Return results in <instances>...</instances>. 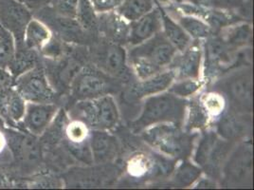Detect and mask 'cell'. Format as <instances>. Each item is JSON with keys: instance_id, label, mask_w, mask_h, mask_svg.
I'll use <instances>...</instances> for the list:
<instances>
[{"instance_id": "obj_1", "label": "cell", "mask_w": 254, "mask_h": 190, "mask_svg": "<svg viewBox=\"0 0 254 190\" xmlns=\"http://www.w3.org/2000/svg\"><path fill=\"white\" fill-rule=\"evenodd\" d=\"M177 53L161 31L145 42L130 47L127 61L135 77L143 80L167 70Z\"/></svg>"}, {"instance_id": "obj_2", "label": "cell", "mask_w": 254, "mask_h": 190, "mask_svg": "<svg viewBox=\"0 0 254 190\" xmlns=\"http://www.w3.org/2000/svg\"><path fill=\"white\" fill-rule=\"evenodd\" d=\"M188 100L173 95L168 91L152 95L143 101L140 113L130 123L133 133H140L145 128L162 123L183 127Z\"/></svg>"}, {"instance_id": "obj_3", "label": "cell", "mask_w": 254, "mask_h": 190, "mask_svg": "<svg viewBox=\"0 0 254 190\" xmlns=\"http://www.w3.org/2000/svg\"><path fill=\"white\" fill-rule=\"evenodd\" d=\"M141 139L149 147L160 154L174 160H184L190 157L197 132H188L175 124L162 123L145 128Z\"/></svg>"}, {"instance_id": "obj_4", "label": "cell", "mask_w": 254, "mask_h": 190, "mask_svg": "<svg viewBox=\"0 0 254 190\" xmlns=\"http://www.w3.org/2000/svg\"><path fill=\"white\" fill-rule=\"evenodd\" d=\"M223 95L229 109L252 113L254 106V76L252 66L233 69L216 80L212 88Z\"/></svg>"}, {"instance_id": "obj_5", "label": "cell", "mask_w": 254, "mask_h": 190, "mask_svg": "<svg viewBox=\"0 0 254 190\" xmlns=\"http://www.w3.org/2000/svg\"><path fill=\"white\" fill-rule=\"evenodd\" d=\"M71 116L82 121L90 130H113L121 120L120 109L113 95L76 101Z\"/></svg>"}, {"instance_id": "obj_6", "label": "cell", "mask_w": 254, "mask_h": 190, "mask_svg": "<svg viewBox=\"0 0 254 190\" xmlns=\"http://www.w3.org/2000/svg\"><path fill=\"white\" fill-rule=\"evenodd\" d=\"M125 84L104 73L92 64L80 69L70 83V96L75 101L94 99L119 94Z\"/></svg>"}, {"instance_id": "obj_7", "label": "cell", "mask_w": 254, "mask_h": 190, "mask_svg": "<svg viewBox=\"0 0 254 190\" xmlns=\"http://www.w3.org/2000/svg\"><path fill=\"white\" fill-rule=\"evenodd\" d=\"M236 143L219 137L215 130H205L198 138L193 160L209 178L221 179L222 169Z\"/></svg>"}, {"instance_id": "obj_8", "label": "cell", "mask_w": 254, "mask_h": 190, "mask_svg": "<svg viewBox=\"0 0 254 190\" xmlns=\"http://www.w3.org/2000/svg\"><path fill=\"white\" fill-rule=\"evenodd\" d=\"M91 64L104 73L129 84L135 76L127 61V52L123 45L100 38L91 45L88 52Z\"/></svg>"}, {"instance_id": "obj_9", "label": "cell", "mask_w": 254, "mask_h": 190, "mask_svg": "<svg viewBox=\"0 0 254 190\" xmlns=\"http://www.w3.org/2000/svg\"><path fill=\"white\" fill-rule=\"evenodd\" d=\"M254 151L252 143L242 141L233 148L221 173V185L227 188L253 186Z\"/></svg>"}, {"instance_id": "obj_10", "label": "cell", "mask_w": 254, "mask_h": 190, "mask_svg": "<svg viewBox=\"0 0 254 190\" xmlns=\"http://www.w3.org/2000/svg\"><path fill=\"white\" fill-rule=\"evenodd\" d=\"M13 89L27 103H54L56 97L45 71L38 67L16 77Z\"/></svg>"}, {"instance_id": "obj_11", "label": "cell", "mask_w": 254, "mask_h": 190, "mask_svg": "<svg viewBox=\"0 0 254 190\" xmlns=\"http://www.w3.org/2000/svg\"><path fill=\"white\" fill-rule=\"evenodd\" d=\"M175 80V74L170 69L143 80H135L126 85L120 92L122 100L128 105L138 104L149 96L167 91Z\"/></svg>"}, {"instance_id": "obj_12", "label": "cell", "mask_w": 254, "mask_h": 190, "mask_svg": "<svg viewBox=\"0 0 254 190\" xmlns=\"http://www.w3.org/2000/svg\"><path fill=\"white\" fill-rule=\"evenodd\" d=\"M32 12L17 0H0V25L11 32L16 49L24 47V33Z\"/></svg>"}, {"instance_id": "obj_13", "label": "cell", "mask_w": 254, "mask_h": 190, "mask_svg": "<svg viewBox=\"0 0 254 190\" xmlns=\"http://www.w3.org/2000/svg\"><path fill=\"white\" fill-rule=\"evenodd\" d=\"M214 125L215 132L219 137L237 144L252 134V113H241L228 109L214 121Z\"/></svg>"}, {"instance_id": "obj_14", "label": "cell", "mask_w": 254, "mask_h": 190, "mask_svg": "<svg viewBox=\"0 0 254 190\" xmlns=\"http://www.w3.org/2000/svg\"><path fill=\"white\" fill-rule=\"evenodd\" d=\"M202 46L199 40H194L183 52L177 53L168 68L174 72L176 80L200 78L203 59Z\"/></svg>"}, {"instance_id": "obj_15", "label": "cell", "mask_w": 254, "mask_h": 190, "mask_svg": "<svg viewBox=\"0 0 254 190\" xmlns=\"http://www.w3.org/2000/svg\"><path fill=\"white\" fill-rule=\"evenodd\" d=\"M58 110V106L53 103H27L25 114L19 124L32 135L42 136Z\"/></svg>"}, {"instance_id": "obj_16", "label": "cell", "mask_w": 254, "mask_h": 190, "mask_svg": "<svg viewBox=\"0 0 254 190\" xmlns=\"http://www.w3.org/2000/svg\"><path fill=\"white\" fill-rule=\"evenodd\" d=\"M89 145L95 165L111 163L116 159L121 149L116 136L107 130L91 129L89 131Z\"/></svg>"}, {"instance_id": "obj_17", "label": "cell", "mask_w": 254, "mask_h": 190, "mask_svg": "<svg viewBox=\"0 0 254 190\" xmlns=\"http://www.w3.org/2000/svg\"><path fill=\"white\" fill-rule=\"evenodd\" d=\"M98 34L101 38L120 45H127L130 23L126 21L116 11L98 13Z\"/></svg>"}, {"instance_id": "obj_18", "label": "cell", "mask_w": 254, "mask_h": 190, "mask_svg": "<svg viewBox=\"0 0 254 190\" xmlns=\"http://www.w3.org/2000/svg\"><path fill=\"white\" fill-rule=\"evenodd\" d=\"M162 31V17L159 8L146 13L136 21L130 23L127 45L134 47L145 42L152 36Z\"/></svg>"}, {"instance_id": "obj_19", "label": "cell", "mask_w": 254, "mask_h": 190, "mask_svg": "<svg viewBox=\"0 0 254 190\" xmlns=\"http://www.w3.org/2000/svg\"><path fill=\"white\" fill-rule=\"evenodd\" d=\"M6 142L14 156L18 159L34 161L40 156L41 143L38 141L37 136L29 132L24 135L20 132L9 131Z\"/></svg>"}, {"instance_id": "obj_20", "label": "cell", "mask_w": 254, "mask_h": 190, "mask_svg": "<svg viewBox=\"0 0 254 190\" xmlns=\"http://www.w3.org/2000/svg\"><path fill=\"white\" fill-rule=\"evenodd\" d=\"M109 164L100 165V169L75 168L69 169L64 174V182L68 188H94L102 185L106 181L105 171L109 168Z\"/></svg>"}, {"instance_id": "obj_21", "label": "cell", "mask_w": 254, "mask_h": 190, "mask_svg": "<svg viewBox=\"0 0 254 190\" xmlns=\"http://www.w3.org/2000/svg\"><path fill=\"white\" fill-rule=\"evenodd\" d=\"M162 10L178 22L182 27V29L190 35L192 40L206 39L210 35L213 34L211 27L197 16L181 13L176 9V7H171Z\"/></svg>"}, {"instance_id": "obj_22", "label": "cell", "mask_w": 254, "mask_h": 190, "mask_svg": "<svg viewBox=\"0 0 254 190\" xmlns=\"http://www.w3.org/2000/svg\"><path fill=\"white\" fill-rule=\"evenodd\" d=\"M218 34L232 50L238 51L252 41L253 29L248 23L236 22L225 27Z\"/></svg>"}, {"instance_id": "obj_23", "label": "cell", "mask_w": 254, "mask_h": 190, "mask_svg": "<svg viewBox=\"0 0 254 190\" xmlns=\"http://www.w3.org/2000/svg\"><path fill=\"white\" fill-rule=\"evenodd\" d=\"M52 37L53 34L48 25L40 19L32 17L25 30L24 47L32 51H40Z\"/></svg>"}, {"instance_id": "obj_24", "label": "cell", "mask_w": 254, "mask_h": 190, "mask_svg": "<svg viewBox=\"0 0 254 190\" xmlns=\"http://www.w3.org/2000/svg\"><path fill=\"white\" fill-rule=\"evenodd\" d=\"M212 119L202 106L198 95L192 96L188 100L186 119L183 125L184 130L194 132L196 130H205L210 125Z\"/></svg>"}, {"instance_id": "obj_25", "label": "cell", "mask_w": 254, "mask_h": 190, "mask_svg": "<svg viewBox=\"0 0 254 190\" xmlns=\"http://www.w3.org/2000/svg\"><path fill=\"white\" fill-rule=\"evenodd\" d=\"M159 9L162 17V32L179 53L183 52L192 42V39L178 22L172 18L161 8Z\"/></svg>"}, {"instance_id": "obj_26", "label": "cell", "mask_w": 254, "mask_h": 190, "mask_svg": "<svg viewBox=\"0 0 254 190\" xmlns=\"http://www.w3.org/2000/svg\"><path fill=\"white\" fill-rule=\"evenodd\" d=\"M156 8L155 0H124L116 11L128 23L136 21Z\"/></svg>"}, {"instance_id": "obj_27", "label": "cell", "mask_w": 254, "mask_h": 190, "mask_svg": "<svg viewBox=\"0 0 254 190\" xmlns=\"http://www.w3.org/2000/svg\"><path fill=\"white\" fill-rule=\"evenodd\" d=\"M171 184L177 188H188L192 186L197 180L200 179L202 169L184 159L175 171Z\"/></svg>"}, {"instance_id": "obj_28", "label": "cell", "mask_w": 254, "mask_h": 190, "mask_svg": "<svg viewBox=\"0 0 254 190\" xmlns=\"http://www.w3.org/2000/svg\"><path fill=\"white\" fill-rule=\"evenodd\" d=\"M8 64V70L15 79L19 75L36 67V56L34 51L25 47L16 49L14 56Z\"/></svg>"}, {"instance_id": "obj_29", "label": "cell", "mask_w": 254, "mask_h": 190, "mask_svg": "<svg viewBox=\"0 0 254 190\" xmlns=\"http://www.w3.org/2000/svg\"><path fill=\"white\" fill-rule=\"evenodd\" d=\"M76 20L87 33H98V13L89 0H79Z\"/></svg>"}, {"instance_id": "obj_30", "label": "cell", "mask_w": 254, "mask_h": 190, "mask_svg": "<svg viewBox=\"0 0 254 190\" xmlns=\"http://www.w3.org/2000/svg\"><path fill=\"white\" fill-rule=\"evenodd\" d=\"M68 123V119L64 109L58 110L51 125L43 133L42 141L46 146H54L64 139L65 127Z\"/></svg>"}, {"instance_id": "obj_31", "label": "cell", "mask_w": 254, "mask_h": 190, "mask_svg": "<svg viewBox=\"0 0 254 190\" xmlns=\"http://www.w3.org/2000/svg\"><path fill=\"white\" fill-rule=\"evenodd\" d=\"M202 106L211 117L212 121H215L218 117L227 110V102L223 95L215 91L209 90L206 93L198 95Z\"/></svg>"}, {"instance_id": "obj_32", "label": "cell", "mask_w": 254, "mask_h": 190, "mask_svg": "<svg viewBox=\"0 0 254 190\" xmlns=\"http://www.w3.org/2000/svg\"><path fill=\"white\" fill-rule=\"evenodd\" d=\"M205 83V80L199 79H182L176 80L170 86L167 90L169 93L177 95L180 98L187 99L196 95Z\"/></svg>"}, {"instance_id": "obj_33", "label": "cell", "mask_w": 254, "mask_h": 190, "mask_svg": "<svg viewBox=\"0 0 254 190\" xmlns=\"http://www.w3.org/2000/svg\"><path fill=\"white\" fill-rule=\"evenodd\" d=\"M26 106H27V102L12 87L10 92L9 102H8L7 122L11 124H19L25 114Z\"/></svg>"}, {"instance_id": "obj_34", "label": "cell", "mask_w": 254, "mask_h": 190, "mask_svg": "<svg viewBox=\"0 0 254 190\" xmlns=\"http://www.w3.org/2000/svg\"><path fill=\"white\" fill-rule=\"evenodd\" d=\"M89 128L85 126L82 121L72 119L71 121H68L64 135L66 137L65 141L71 142V143H82L85 141L89 140Z\"/></svg>"}, {"instance_id": "obj_35", "label": "cell", "mask_w": 254, "mask_h": 190, "mask_svg": "<svg viewBox=\"0 0 254 190\" xmlns=\"http://www.w3.org/2000/svg\"><path fill=\"white\" fill-rule=\"evenodd\" d=\"M15 51L16 47L12 34L0 25V62L9 63Z\"/></svg>"}, {"instance_id": "obj_36", "label": "cell", "mask_w": 254, "mask_h": 190, "mask_svg": "<svg viewBox=\"0 0 254 190\" xmlns=\"http://www.w3.org/2000/svg\"><path fill=\"white\" fill-rule=\"evenodd\" d=\"M79 0H51L53 11L59 16L76 19Z\"/></svg>"}, {"instance_id": "obj_37", "label": "cell", "mask_w": 254, "mask_h": 190, "mask_svg": "<svg viewBox=\"0 0 254 190\" xmlns=\"http://www.w3.org/2000/svg\"><path fill=\"white\" fill-rule=\"evenodd\" d=\"M97 13L116 11L124 0H89Z\"/></svg>"}, {"instance_id": "obj_38", "label": "cell", "mask_w": 254, "mask_h": 190, "mask_svg": "<svg viewBox=\"0 0 254 190\" xmlns=\"http://www.w3.org/2000/svg\"><path fill=\"white\" fill-rule=\"evenodd\" d=\"M42 51L46 56L55 59L62 55L63 47L60 41L57 39H53L52 37L51 40L43 47Z\"/></svg>"}, {"instance_id": "obj_39", "label": "cell", "mask_w": 254, "mask_h": 190, "mask_svg": "<svg viewBox=\"0 0 254 190\" xmlns=\"http://www.w3.org/2000/svg\"><path fill=\"white\" fill-rule=\"evenodd\" d=\"M24 6H26L32 14L36 13L51 5V0H17Z\"/></svg>"}, {"instance_id": "obj_40", "label": "cell", "mask_w": 254, "mask_h": 190, "mask_svg": "<svg viewBox=\"0 0 254 190\" xmlns=\"http://www.w3.org/2000/svg\"><path fill=\"white\" fill-rule=\"evenodd\" d=\"M14 77L8 69L0 67V92L9 90L13 87Z\"/></svg>"}, {"instance_id": "obj_41", "label": "cell", "mask_w": 254, "mask_h": 190, "mask_svg": "<svg viewBox=\"0 0 254 190\" xmlns=\"http://www.w3.org/2000/svg\"><path fill=\"white\" fill-rule=\"evenodd\" d=\"M216 7L225 10H233L239 7H243L246 0H215Z\"/></svg>"}, {"instance_id": "obj_42", "label": "cell", "mask_w": 254, "mask_h": 190, "mask_svg": "<svg viewBox=\"0 0 254 190\" xmlns=\"http://www.w3.org/2000/svg\"><path fill=\"white\" fill-rule=\"evenodd\" d=\"M11 89L0 92V116L4 118L6 122H7L8 102H9V96H10Z\"/></svg>"}, {"instance_id": "obj_43", "label": "cell", "mask_w": 254, "mask_h": 190, "mask_svg": "<svg viewBox=\"0 0 254 190\" xmlns=\"http://www.w3.org/2000/svg\"><path fill=\"white\" fill-rule=\"evenodd\" d=\"M185 0H155L156 4H158L160 8L167 9L171 7H177L178 5L184 2Z\"/></svg>"}, {"instance_id": "obj_44", "label": "cell", "mask_w": 254, "mask_h": 190, "mask_svg": "<svg viewBox=\"0 0 254 190\" xmlns=\"http://www.w3.org/2000/svg\"><path fill=\"white\" fill-rule=\"evenodd\" d=\"M215 183L214 180L211 179H202L200 182L197 184L196 189H213L215 188Z\"/></svg>"}, {"instance_id": "obj_45", "label": "cell", "mask_w": 254, "mask_h": 190, "mask_svg": "<svg viewBox=\"0 0 254 190\" xmlns=\"http://www.w3.org/2000/svg\"><path fill=\"white\" fill-rule=\"evenodd\" d=\"M5 145H6V138L2 134V131H0V152L3 150Z\"/></svg>"}, {"instance_id": "obj_46", "label": "cell", "mask_w": 254, "mask_h": 190, "mask_svg": "<svg viewBox=\"0 0 254 190\" xmlns=\"http://www.w3.org/2000/svg\"><path fill=\"white\" fill-rule=\"evenodd\" d=\"M6 128V121L4 118L0 116V131H4Z\"/></svg>"}, {"instance_id": "obj_47", "label": "cell", "mask_w": 254, "mask_h": 190, "mask_svg": "<svg viewBox=\"0 0 254 190\" xmlns=\"http://www.w3.org/2000/svg\"><path fill=\"white\" fill-rule=\"evenodd\" d=\"M2 185V177H1V175H0V186Z\"/></svg>"}]
</instances>
